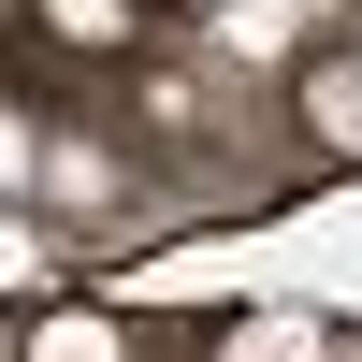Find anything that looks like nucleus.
Listing matches in <instances>:
<instances>
[{"instance_id": "1", "label": "nucleus", "mask_w": 362, "mask_h": 362, "mask_svg": "<svg viewBox=\"0 0 362 362\" xmlns=\"http://www.w3.org/2000/svg\"><path fill=\"white\" fill-rule=\"evenodd\" d=\"M174 0H0V44H58V58H131Z\"/></svg>"}]
</instances>
